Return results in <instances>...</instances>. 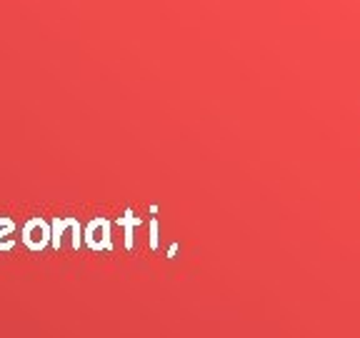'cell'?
Instances as JSON below:
<instances>
[{
    "label": "cell",
    "mask_w": 360,
    "mask_h": 338,
    "mask_svg": "<svg viewBox=\"0 0 360 338\" xmlns=\"http://www.w3.org/2000/svg\"><path fill=\"white\" fill-rule=\"evenodd\" d=\"M20 241L30 251H43L51 243V223L45 218H40V215H33V218L25 220V225H22Z\"/></svg>",
    "instance_id": "obj_1"
},
{
    "label": "cell",
    "mask_w": 360,
    "mask_h": 338,
    "mask_svg": "<svg viewBox=\"0 0 360 338\" xmlns=\"http://www.w3.org/2000/svg\"><path fill=\"white\" fill-rule=\"evenodd\" d=\"M110 225H108V220L103 218H96L90 220L88 228H85L83 233V241L88 248H93V251H98V248H110Z\"/></svg>",
    "instance_id": "obj_2"
},
{
    "label": "cell",
    "mask_w": 360,
    "mask_h": 338,
    "mask_svg": "<svg viewBox=\"0 0 360 338\" xmlns=\"http://www.w3.org/2000/svg\"><path fill=\"white\" fill-rule=\"evenodd\" d=\"M15 231V223H13L8 215H0V251H13L15 248V241L8 236H13Z\"/></svg>",
    "instance_id": "obj_3"
}]
</instances>
